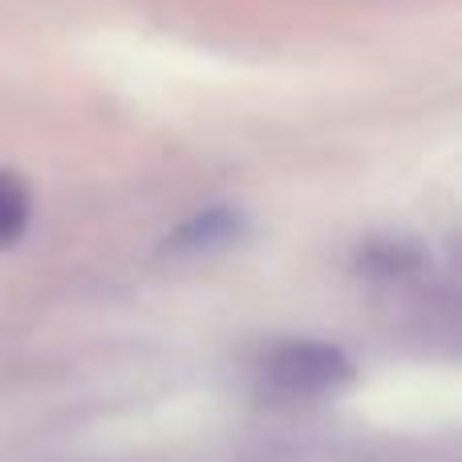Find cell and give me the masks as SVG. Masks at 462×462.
<instances>
[{"label": "cell", "instance_id": "7a4b0ae2", "mask_svg": "<svg viewBox=\"0 0 462 462\" xmlns=\"http://www.w3.org/2000/svg\"><path fill=\"white\" fill-rule=\"evenodd\" d=\"M244 236V216L236 208H208L199 216H191L187 224H179V231L167 239L171 252H187V255H199V252H216V247H227Z\"/></svg>", "mask_w": 462, "mask_h": 462}, {"label": "cell", "instance_id": "3957f363", "mask_svg": "<svg viewBox=\"0 0 462 462\" xmlns=\"http://www.w3.org/2000/svg\"><path fill=\"white\" fill-rule=\"evenodd\" d=\"M29 216H32L29 187L13 171H0V247H13L24 236Z\"/></svg>", "mask_w": 462, "mask_h": 462}, {"label": "cell", "instance_id": "6da1fadb", "mask_svg": "<svg viewBox=\"0 0 462 462\" xmlns=\"http://www.w3.org/2000/svg\"><path fill=\"white\" fill-rule=\"evenodd\" d=\"M353 377V361L345 349L325 341H288L268 357V382L292 398H317V393L341 390Z\"/></svg>", "mask_w": 462, "mask_h": 462}]
</instances>
